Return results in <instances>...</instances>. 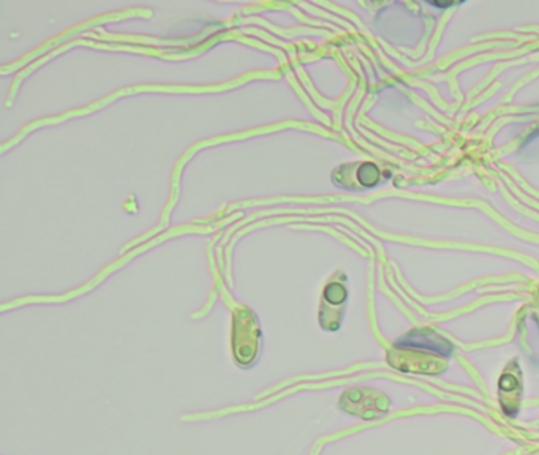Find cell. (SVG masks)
Masks as SVG:
<instances>
[{
	"mask_svg": "<svg viewBox=\"0 0 539 455\" xmlns=\"http://www.w3.org/2000/svg\"><path fill=\"white\" fill-rule=\"evenodd\" d=\"M347 301V290L340 283H329L325 290V303L327 305H342Z\"/></svg>",
	"mask_w": 539,
	"mask_h": 455,
	"instance_id": "4",
	"label": "cell"
},
{
	"mask_svg": "<svg viewBox=\"0 0 539 455\" xmlns=\"http://www.w3.org/2000/svg\"><path fill=\"white\" fill-rule=\"evenodd\" d=\"M261 334L258 329L255 315L249 310H242L234 318L233 330V353L237 365L249 368L258 357Z\"/></svg>",
	"mask_w": 539,
	"mask_h": 455,
	"instance_id": "1",
	"label": "cell"
},
{
	"mask_svg": "<svg viewBox=\"0 0 539 455\" xmlns=\"http://www.w3.org/2000/svg\"><path fill=\"white\" fill-rule=\"evenodd\" d=\"M378 177H380V171L375 165L365 163L364 166H360L359 171H358L359 182L365 187L374 185V183H376V181H378Z\"/></svg>",
	"mask_w": 539,
	"mask_h": 455,
	"instance_id": "5",
	"label": "cell"
},
{
	"mask_svg": "<svg viewBox=\"0 0 539 455\" xmlns=\"http://www.w3.org/2000/svg\"><path fill=\"white\" fill-rule=\"evenodd\" d=\"M397 346H400V348H419L432 351V353L438 356H449L452 351L449 341L441 338L438 334H435L434 330L429 329L413 330V332H409L405 337L398 340Z\"/></svg>",
	"mask_w": 539,
	"mask_h": 455,
	"instance_id": "3",
	"label": "cell"
},
{
	"mask_svg": "<svg viewBox=\"0 0 539 455\" xmlns=\"http://www.w3.org/2000/svg\"><path fill=\"white\" fill-rule=\"evenodd\" d=\"M338 408L364 421L376 419L389 410V398L370 389H348L338 400Z\"/></svg>",
	"mask_w": 539,
	"mask_h": 455,
	"instance_id": "2",
	"label": "cell"
}]
</instances>
